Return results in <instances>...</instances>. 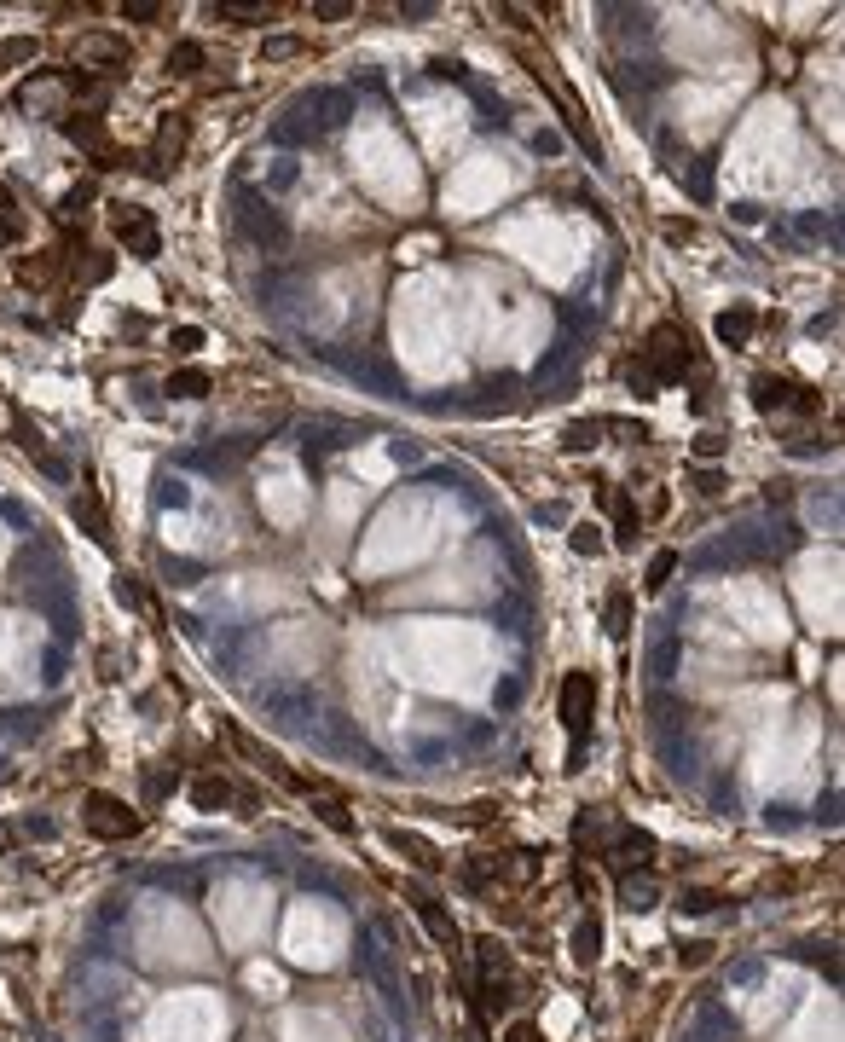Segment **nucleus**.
I'll list each match as a JSON object with an SVG mask.
<instances>
[{
  "instance_id": "ea45409f",
  "label": "nucleus",
  "mask_w": 845,
  "mask_h": 1042,
  "mask_svg": "<svg viewBox=\"0 0 845 1042\" xmlns=\"http://www.w3.org/2000/svg\"><path fill=\"white\" fill-rule=\"evenodd\" d=\"M504 1042H545V1037H539V1025H533V1019H521V1025H510V1031H504Z\"/></svg>"
},
{
  "instance_id": "7ed1b4c3",
  "label": "nucleus",
  "mask_w": 845,
  "mask_h": 1042,
  "mask_svg": "<svg viewBox=\"0 0 845 1042\" xmlns=\"http://www.w3.org/2000/svg\"><path fill=\"white\" fill-rule=\"evenodd\" d=\"M82 828L93 840H134L139 828H145V817H139L128 799L93 788V794H82Z\"/></svg>"
},
{
  "instance_id": "c9c22d12",
  "label": "nucleus",
  "mask_w": 845,
  "mask_h": 1042,
  "mask_svg": "<svg viewBox=\"0 0 845 1042\" xmlns=\"http://www.w3.org/2000/svg\"><path fill=\"white\" fill-rule=\"evenodd\" d=\"M296 53H301V41H296V35H278V41H267V53H261V58L273 64V58H296Z\"/></svg>"
},
{
  "instance_id": "4c0bfd02",
  "label": "nucleus",
  "mask_w": 845,
  "mask_h": 1042,
  "mask_svg": "<svg viewBox=\"0 0 845 1042\" xmlns=\"http://www.w3.org/2000/svg\"><path fill=\"white\" fill-rule=\"evenodd\" d=\"M660 232H666V238H672V244H695V220H666V226H660Z\"/></svg>"
},
{
  "instance_id": "9d476101",
  "label": "nucleus",
  "mask_w": 845,
  "mask_h": 1042,
  "mask_svg": "<svg viewBox=\"0 0 845 1042\" xmlns=\"http://www.w3.org/2000/svg\"><path fill=\"white\" fill-rule=\"evenodd\" d=\"M406 904H411V915L429 927V938L435 944H446V950H458V921L446 915V904H440L435 892H406Z\"/></svg>"
},
{
  "instance_id": "58836bf2",
  "label": "nucleus",
  "mask_w": 845,
  "mask_h": 1042,
  "mask_svg": "<svg viewBox=\"0 0 845 1042\" xmlns=\"http://www.w3.org/2000/svg\"><path fill=\"white\" fill-rule=\"evenodd\" d=\"M458 823H464V828H487L492 823V805H469V811H458Z\"/></svg>"
},
{
  "instance_id": "37998d69",
  "label": "nucleus",
  "mask_w": 845,
  "mask_h": 1042,
  "mask_svg": "<svg viewBox=\"0 0 845 1042\" xmlns=\"http://www.w3.org/2000/svg\"><path fill=\"white\" fill-rule=\"evenodd\" d=\"M0 215H18V209H12V192H6V186H0Z\"/></svg>"
},
{
  "instance_id": "6ab92c4d",
  "label": "nucleus",
  "mask_w": 845,
  "mask_h": 1042,
  "mask_svg": "<svg viewBox=\"0 0 845 1042\" xmlns=\"http://www.w3.org/2000/svg\"><path fill=\"white\" fill-rule=\"evenodd\" d=\"M215 18H220V24H232V29H255V24H273L278 6H238V0H220Z\"/></svg>"
},
{
  "instance_id": "f8f14e48",
  "label": "nucleus",
  "mask_w": 845,
  "mask_h": 1042,
  "mask_svg": "<svg viewBox=\"0 0 845 1042\" xmlns=\"http://www.w3.org/2000/svg\"><path fill=\"white\" fill-rule=\"evenodd\" d=\"M539 82H545L550 93L562 99V122H568V134L579 139V145H585L591 157H597V134H591V122H585V105L573 99V87H562V82H556V76H550V70H545V64H539Z\"/></svg>"
},
{
  "instance_id": "a878e982",
  "label": "nucleus",
  "mask_w": 845,
  "mask_h": 1042,
  "mask_svg": "<svg viewBox=\"0 0 845 1042\" xmlns=\"http://www.w3.org/2000/svg\"><path fill=\"white\" fill-rule=\"evenodd\" d=\"M626 631H631V597L608 591V637H626Z\"/></svg>"
},
{
  "instance_id": "cd10ccee",
  "label": "nucleus",
  "mask_w": 845,
  "mask_h": 1042,
  "mask_svg": "<svg viewBox=\"0 0 845 1042\" xmlns=\"http://www.w3.org/2000/svg\"><path fill=\"white\" fill-rule=\"evenodd\" d=\"M672 574H678V550H655V562H649V579H643V585H649V591H660Z\"/></svg>"
},
{
  "instance_id": "f3484780",
  "label": "nucleus",
  "mask_w": 845,
  "mask_h": 1042,
  "mask_svg": "<svg viewBox=\"0 0 845 1042\" xmlns=\"http://www.w3.org/2000/svg\"><path fill=\"white\" fill-rule=\"evenodd\" d=\"M244 226L261 238V244H278V238H284V220H278L261 197H244Z\"/></svg>"
},
{
  "instance_id": "39448f33",
  "label": "nucleus",
  "mask_w": 845,
  "mask_h": 1042,
  "mask_svg": "<svg viewBox=\"0 0 845 1042\" xmlns=\"http://www.w3.org/2000/svg\"><path fill=\"white\" fill-rule=\"evenodd\" d=\"M556 701H562V724H568L573 747H585V736H591V718H597V678H591V672H568Z\"/></svg>"
},
{
  "instance_id": "473e14b6",
  "label": "nucleus",
  "mask_w": 845,
  "mask_h": 1042,
  "mask_svg": "<svg viewBox=\"0 0 845 1042\" xmlns=\"http://www.w3.org/2000/svg\"><path fill=\"white\" fill-rule=\"evenodd\" d=\"M626 880V909H655V886H643V880H631V875H620Z\"/></svg>"
},
{
  "instance_id": "dca6fc26",
  "label": "nucleus",
  "mask_w": 845,
  "mask_h": 1042,
  "mask_svg": "<svg viewBox=\"0 0 845 1042\" xmlns=\"http://www.w3.org/2000/svg\"><path fill=\"white\" fill-rule=\"evenodd\" d=\"M232 794H238V788H232L226 776H197V782H191V805L209 811V817H220V811L232 805Z\"/></svg>"
},
{
  "instance_id": "c85d7f7f",
  "label": "nucleus",
  "mask_w": 845,
  "mask_h": 1042,
  "mask_svg": "<svg viewBox=\"0 0 845 1042\" xmlns=\"http://www.w3.org/2000/svg\"><path fill=\"white\" fill-rule=\"evenodd\" d=\"M116 597H122L128 608H145V614H151V591H145V579L122 574V579H116Z\"/></svg>"
},
{
  "instance_id": "5701e85b",
  "label": "nucleus",
  "mask_w": 845,
  "mask_h": 1042,
  "mask_svg": "<svg viewBox=\"0 0 845 1042\" xmlns=\"http://www.w3.org/2000/svg\"><path fill=\"white\" fill-rule=\"evenodd\" d=\"M602 435H608V423H602V417H585V423H568V429H562V446H568V452H591Z\"/></svg>"
},
{
  "instance_id": "393cba45",
  "label": "nucleus",
  "mask_w": 845,
  "mask_h": 1042,
  "mask_svg": "<svg viewBox=\"0 0 845 1042\" xmlns=\"http://www.w3.org/2000/svg\"><path fill=\"white\" fill-rule=\"evenodd\" d=\"M597 950H602V927H597V915H585V921H579V933H573V956H579V967H591V961H597Z\"/></svg>"
},
{
  "instance_id": "f03ea898",
  "label": "nucleus",
  "mask_w": 845,
  "mask_h": 1042,
  "mask_svg": "<svg viewBox=\"0 0 845 1042\" xmlns=\"http://www.w3.org/2000/svg\"><path fill=\"white\" fill-rule=\"evenodd\" d=\"M747 394H753V412L776 417V412H822V394L811 383H799V377H782V371H759L753 383H747Z\"/></svg>"
},
{
  "instance_id": "c756f323",
  "label": "nucleus",
  "mask_w": 845,
  "mask_h": 1042,
  "mask_svg": "<svg viewBox=\"0 0 845 1042\" xmlns=\"http://www.w3.org/2000/svg\"><path fill=\"white\" fill-rule=\"evenodd\" d=\"M579 556H597L602 550V533H597V521H573V539H568Z\"/></svg>"
},
{
  "instance_id": "f257e3e1",
  "label": "nucleus",
  "mask_w": 845,
  "mask_h": 1042,
  "mask_svg": "<svg viewBox=\"0 0 845 1042\" xmlns=\"http://www.w3.org/2000/svg\"><path fill=\"white\" fill-rule=\"evenodd\" d=\"M689 377V336H683L672 319L649 330L643 342V365H631V388L637 394H655V388H672Z\"/></svg>"
},
{
  "instance_id": "0eeeda50",
  "label": "nucleus",
  "mask_w": 845,
  "mask_h": 1042,
  "mask_svg": "<svg viewBox=\"0 0 845 1042\" xmlns=\"http://www.w3.org/2000/svg\"><path fill=\"white\" fill-rule=\"evenodd\" d=\"M186 116L180 110H163V122H157V139H151V151H145V174L151 180H168L174 174V163L186 157Z\"/></svg>"
},
{
  "instance_id": "6e6552de",
  "label": "nucleus",
  "mask_w": 845,
  "mask_h": 1042,
  "mask_svg": "<svg viewBox=\"0 0 845 1042\" xmlns=\"http://www.w3.org/2000/svg\"><path fill=\"white\" fill-rule=\"evenodd\" d=\"M602 857H608L614 875L649 869V863H655V834H643V828H614V846L602 851Z\"/></svg>"
},
{
  "instance_id": "a19ab883",
  "label": "nucleus",
  "mask_w": 845,
  "mask_h": 1042,
  "mask_svg": "<svg viewBox=\"0 0 845 1042\" xmlns=\"http://www.w3.org/2000/svg\"><path fill=\"white\" fill-rule=\"evenodd\" d=\"M707 956H712V944H683V950H678V961H683V967H701Z\"/></svg>"
},
{
  "instance_id": "e433bc0d",
  "label": "nucleus",
  "mask_w": 845,
  "mask_h": 1042,
  "mask_svg": "<svg viewBox=\"0 0 845 1042\" xmlns=\"http://www.w3.org/2000/svg\"><path fill=\"white\" fill-rule=\"evenodd\" d=\"M695 458L718 464V458H724V435H701V440H695Z\"/></svg>"
},
{
  "instance_id": "79ce46f5",
  "label": "nucleus",
  "mask_w": 845,
  "mask_h": 1042,
  "mask_svg": "<svg viewBox=\"0 0 845 1042\" xmlns=\"http://www.w3.org/2000/svg\"><path fill=\"white\" fill-rule=\"evenodd\" d=\"M712 904H718L712 892H683V909H695V915H701V909H712Z\"/></svg>"
},
{
  "instance_id": "4468645a",
  "label": "nucleus",
  "mask_w": 845,
  "mask_h": 1042,
  "mask_svg": "<svg viewBox=\"0 0 845 1042\" xmlns=\"http://www.w3.org/2000/svg\"><path fill=\"white\" fill-rule=\"evenodd\" d=\"M163 394H168V400H209V394H215V377H209L203 365H174L168 383H163Z\"/></svg>"
},
{
  "instance_id": "9b49d317",
  "label": "nucleus",
  "mask_w": 845,
  "mask_h": 1042,
  "mask_svg": "<svg viewBox=\"0 0 845 1042\" xmlns=\"http://www.w3.org/2000/svg\"><path fill=\"white\" fill-rule=\"evenodd\" d=\"M759 330V307L753 302H736L724 307L718 319H712V336H718V348H747V336Z\"/></svg>"
},
{
  "instance_id": "aec40b11",
  "label": "nucleus",
  "mask_w": 845,
  "mask_h": 1042,
  "mask_svg": "<svg viewBox=\"0 0 845 1042\" xmlns=\"http://www.w3.org/2000/svg\"><path fill=\"white\" fill-rule=\"evenodd\" d=\"M203 64H209V53H203L197 41H180V47H168V76H174V82H191V76H203Z\"/></svg>"
},
{
  "instance_id": "423d86ee",
  "label": "nucleus",
  "mask_w": 845,
  "mask_h": 1042,
  "mask_svg": "<svg viewBox=\"0 0 845 1042\" xmlns=\"http://www.w3.org/2000/svg\"><path fill=\"white\" fill-rule=\"evenodd\" d=\"M128 58H134V47H128L122 35H110V29H87V35H76V47H70L76 76H82V70H122Z\"/></svg>"
},
{
  "instance_id": "2f4dec72",
  "label": "nucleus",
  "mask_w": 845,
  "mask_h": 1042,
  "mask_svg": "<svg viewBox=\"0 0 845 1042\" xmlns=\"http://www.w3.org/2000/svg\"><path fill=\"white\" fill-rule=\"evenodd\" d=\"M168 348H174V354H197V348H203V330H197V325H174V330H168Z\"/></svg>"
},
{
  "instance_id": "b1692460",
  "label": "nucleus",
  "mask_w": 845,
  "mask_h": 1042,
  "mask_svg": "<svg viewBox=\"0 0 845 1042\" xmlns=\"http://www.w3.org/2000/svg\"><path fill=\"white\" fill-rule=\"evenodd\" d=\"M313 811H319V823L336 828V834H354V817H348V805L336 794H313Z\"/></svg>"
},
{
  "instance_id": "7c9ffc66",
  "label": "nucleus",
  "mask_w": 845,
  "mask_h": 1042,
  "mask_svg": "<svg viewBox=\"0 0 845 1042\" xmlns=\"http://www.w3.org/2000/svg\"><path fill=\"white\" fill-rule=\"evenodd\" d=\"M122 18H128V24H157V18H168V6H157V0H128Z\"/></svg>"
},
{
  "instance_id": "a211bd4d",
  "label": "nucleus",
  "mask_w": 845,
  "mask_h": 1042,
  "mask_svg": "<svg viewBox=\"0 0 845 1042\" xmlns=\"http://www.w3.org/2000/svg\"><path fill=\"white\" fill-rule=\"evenodd\" d=\"M93 197H99V186H93V180H82V186H70V192H64V203H58V226H64L70 238H76V220L93 209Z\"/></svg>"
},
{
  "instance_id": "4be33fe9",
  "label": "nucleus",
  "mask_w": 845,
  "mask_h": 1042,
  "mask_svg": "<svg viewBox=\"0 0 845 1042\" xmlns=\"http://www.w3.org/2000/svg\"><path fill=\"white\" fill-rule=\"evenodd\" d=\"M475 967H481V979H510V950L498 938H481L475 944Z\"/></svg>"
},
{
  "instance_id": "72a5a7b5",
  "label": "nucleus",
  "mask_w": 845,
  "mask_h": 1042,
  "mask_svg": "<svg viewBox=\"0 0 845 1042\" xmlns=\"http://www.w3.org/2000/svg\"><path fill=\"white\" fill-rule=\"evenodd\" d=\"M689 487H695L701 498H718V493H724V475H718V469H695V475H689Z\"/></svg>"
},
{
  "instance_id": "20e7f679",
  "label": "nucleus",
  "mask_w": 845,
  "mask_h": 1042,
  "mask_svg": "<svg viewBox=\"0 0 845 1042\" xmlns=\"http://www.w3.org/2000/svg\"><path fill=\"white\" fill-rule=\"evenodd\" d=\"M116 244L128 249L134 261H157V255H163L157 215H151V209H139V203H116Z\"/></svg>"
},
{
  "instance_id": "1a4fd4ad",
  "label": "nucleus",
  "mask_w": 845,
  "mask_h": 1042,
  "mask_svg": "<svg viewBox=\"0 0 845 1042\" xmlns=\"http://www.w3.org/2000/svg\"><path fill=\"white\" fill-rule=\"evenodd\" d=\"M382 846L400 851L411 869H423V875H440V869H446V857H440V851L429 846L423 834H411V828H382Z\"/></svg>"
},
{
  "instance_id": "2eb2a0df",
  "label": "nucleus",
  "mask_w": 845,
  "mask_h": 1042,
  "mask_svg": "<svg viewBox=\"0 0 845 1042\" xmlns=\"http://www.w3.org/2000/svg\"><path fill=\"white\" fill-rule=\"evenodd\" d=\"M602 504L614 510V545L631 550V545H637V504H631V493H626V487H608Z\"/></svg>"
},
{
  "instance_id": "ddd939ff",
  "label": "nucleus",
  "mask_w": 845,
  "mask_h": 1042,
  "mask_svg": "<svg viewBox=\"0 0 845 1042\" xmlns=\"http://www.w3.org/2000/svg\"><path fill=\"white\" fill-rule=\"evenodd\" d=\"M76 527H87L99 550H110V545H116V533H110V516H105V498L93 493V481H87V493L76 498Z\"/></svg>"
},
{
  "instance_id": "412c9836",
  "label": "nucleus",
  "mask_w": 845,
  "mask_h": 1042,
  "mask_svg": "<svg viewBox=\"0 0 845 1042\" xmlns=\"http://www.w3.org/2000/svg\"><path fill=\"white\" fill-rule=\"evenodd\" d=\"M64 261H70V255H41V261H35V255H24V261H18V278H24L29 290H47Z\"/></svg>"
},
{
  "instance_id": "f704fd0d",
  "label": "nucleus",
  "mask_w": 845,
  "mask_h": 1042,
  "mask_svg": "<svg viewBox=\"0 0 845 1042\" xmlns=\"http://www.w3.org/2000/svg\"><path fill=\"white\" fill-rule=\"evenodd\" d=\"M313 18L336 24V18H354V6H348V0H313Z\"/></svg>"
},
{
  "instance_id": "bb28decb",
  "label": "nucleus",
  "mask_w": 845,
  "mask_h": 1042,
  "mask_svg": "<svg viewBox=\"0 0 845 1042\" xmlns=\"http://www.w3.org/2000/svg\"><path fill=\"white\" fill-rule=\"evenodd\" d=\"M492 18H498V24L504 29H516V35H533V12H527V6H492Z\"/></svg>"
}]
</instances>
